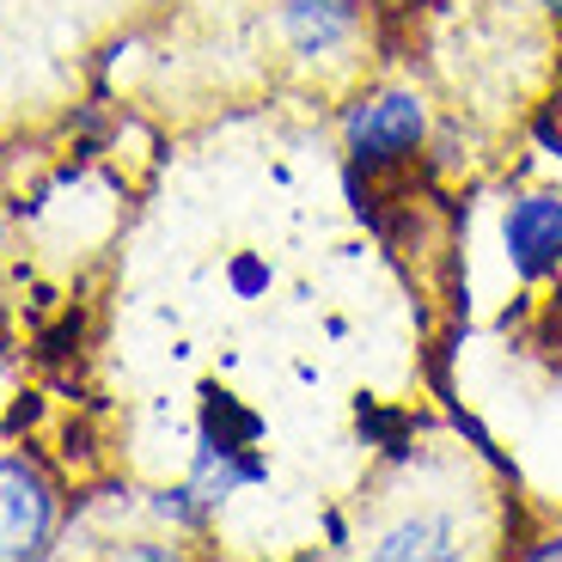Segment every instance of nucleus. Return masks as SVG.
Listing matches in <instances>:
<instances>
[{"label": "nucleus", "mask_w": 562, "mask_h": 562, "mask_svg": "<svg viewBox=\"0 0 562 562\" xmlns=\"http://www.w3.org/2000/svg\"><path fill=\"white\" fill-rule=\"evenodd\" d=\"M183 477L196 483L214 507H226L233 495L263 490V483H269V452L263 447H221V440L196 435V440H190V464H183Z\"/></svg>", "instance_id": "6"}, {"label": "nucleus", "mask_w": 562, "mask_h": 562, "mask_svg": "<svg viewBox=\"0 0 562 562\" xmlns=\"http://www.w3.org/2000/svg\"><path fill=\"white\" fill-rule=\"evenodd\" d=\"M514 7H526V13L538 19V25H550V31H562V0H514Z\"/></svg>", "instance_id": "11"}, {"label": "nucleus", "mask_w": 562, "mask_h": 562, "mask_svg": "<svg viewBox=\"0 0 562 562\" xmlns=\"http://www.w3.org/2000/svg\"><path fill=\"white\" fill-rule=\"evenodd\" d=\"M0 251H7V214H0Z\"/></svg>", "instance_id": "13"}, {"label": "nucleus", "mask_w": 562, "mask_h": 562, "mask_svg": "<svg viewBox=\"0 0 562 562\" xmlns=\"http://www.w3.org/2000/svg\"><path fill=\"white\" fill-rule=\"evenodd\" d=\"M538 116H550V123L562 128V31H557V56H550V80H544V104H538Z\"/></svg>", "instance_id": "10"}, {"label": "nucleus", "mask_w": 562, "mask_h": 562, "mask_svg": "<svg viewBox=\"0 0 562 562\" xmlns=\"http://www.w3.org/2000/svg\"><path fill=\"white\" fill-rule=\"evenodd\" d=\"M337 111H330V128H337L342 166L355 171L361 183H397L409 171L428 166V147L440 135V104L435 80L409 61H373L361 80H349L337 92Z\"/></svg>", "instance_id": "3"}, {"label": "nucleus", "mask_w": 562, "mask_h": 562, "mask_svg": "<svg viewBox=\"0 0 562 562\" xmlns=\"http://www.w3.org/2000/svg\"><path fill=\"white\" fill-rule=\"evenodd\" d=\"M385 0H269V25L288 74L337 99L385 56Z\"/></svg>", "instance_id": "4"}, {"label": "nucleus", "mask_w": 562, "mask_h": 562, "mask_svg": "<svg viewBox=\"0 0 562 562\" xmlns=\"http://www.w3.org/2000/svg\"><path fill=\"white\" fill-rule=\"evenodd\" d=\"M68 532V483L37 447H0V562H43Z\"/></svg>", "instance_id": "5"}, {"label": "nucleus", "mask_w": 562, "mask_h": 562, "mask_svg": "<svg viewBox=\"0 0 562 562\" xmlns=\"http://www.w3.org/2000/svg\"><path fill=\"white\" fill-rule=\"evenodd\" d=\"M483 464L452 440L392 447L373 471V490L355 502V557L367 562H471L514 550L520 526L507 514Z\"/></svg>", "instance_id": "1"}, {"label": "nucleus", "mask_w": 562, "mask_h": 562, "mask_svg": "<svg viewBox=\"0 0 562 562\" xmlns=\"http://www.w3.org/2000/svg\"><path fill=\"white\" fill-rule=\"evenodd\" d=\"M221 281H226V294L239 300V306H257V300L276 294V257L269 251H233L221 263Z\"/></svg>", "instance_id": "8"}, {"label": "nucleus", "mask_w": 562, "mask_h": 562, "mask_svg": "<svg viewBox=\"0 0 562 562\" xmlns=\"http://www.w3.org/2000/svg\"><path fill=\"white\" fill-rule=\"evenodd\" d=\"M544 312H550V318H557V349H562V294H557V300H550V306H544Z\"/></svg>", "instance_id": "12"}, {"label": "nucleus", "mask_w": 562, "mask_h": 562, "mask_svg": "<svg viewBox=\"0 0 562 562\" xmlns=\"http://www.w3.org/2000/svg\"><path fill=\"white\" fill-rule=\"evenodd\" d=\"M385 7H392V13H404V7H409V0H385Z\"/></svg>", "instance_id": "14"}, {"label": "nucleus", "mask_w": 562, "mask_h": 562, "mask_svg": "<svg viewBox=\"0 0 562 562\" xmlns=\"http://www.w3.org/2000/svg\"><path fill=\"white\" fill-rule=\"evenodd\" d=\"M507 557H520V562H562V514L550 526H520V538H514Z\"/></svg>", "instance_id": "9"}, {"label": "nucleus", "mask_w": 562, "mask_h": 562, "mask_svg": "<svg viewBox=\"0 0 562 562\" xmlns=\"http://www.w3.org/2000/svg\"><path fill=\"white\" fill-rule=\"evenodd\" d=\"M196 435L221 440V447H263L269 422L257 416L239 392H226V385H202V392H196Z\"/></svg>", "instance_id": "7"}, {"label": "nucleus", "mask_w": 562, "mask_h": 562, "mask_svg": "<svg viewBox=\"0 0 562 562\" xmlns=\"http://www.w3.org/2000/svg\"><path fill=\"white\" fill-rule=\"evenodd\" d=\"M464 288L495 312H544L562 294V171H507L483 196V226H464Z\"/></svg>", "instance_id": "2"}]
</instances>
